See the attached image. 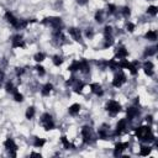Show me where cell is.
Segmentation results:
<instances>
[{
	"label": "cell",
	"instance_id": "6da1fadb",
	"mask_svg": "<svg viewBox=\"0 0 158 158\" xmlns=\"http://www.w3.org/2000/svg\"><path fill=\"white\" fill-rule=\"evenodd\" d=\"M136 136L137 138L144 142H152L155 141V135L152 134L151 127L149 126H140L138 128H136Z\"/></svg>",
	"mask_w": 158,
	"mask_h": 158
},
{
	"label": "cell",
	"instance_id": "7a4b0ae2",
	"mask_svg": "<svg viewBox=\"0 0 158 158\" xmlns=\"http://www.w3.org/2000/svg\"><path fill=\"white\" fill-rule=\"evenodd\" d=\"M42 24L45 25H49L51 27H53L55 30H61L62 27V19L61 18H56V16H49L42 20Z\"/></svg>",
	"mask_w": 158,
	"mask_h": 158
},
{
	"label": "cell",
	"instance_id": "3957f363",
	"mask_svg": "<svg viewBox=\"0 0 158 158\" xmlns=\"http://www.w3.org/2000/svg\"><path fill=\"white\" fill-rule=\"evenodd\" d=\"M41 125L43 126V128L46 131L53 130L55 128V122L52 120V116L49 114H43L42 117H41Z\"/></svg>",
	"mask_w": 158,
	"mask_h": 158
},
{
	"label": "cell",
	"instance_id": "277c9868",
	"mask_svg": "<svg viewBox=\"0 0 158 158\" xmlns=\"http://www.w3.org/2000/svg\"><path fill=\"white\" fill-rule=\"evenodd\" d=\"M106 110L109 111V114L111 116H115L116 114H119L120 111H121V105L115 100H110L106 104Z\"/></svg>",
	"mask_w": 158,
	"mask_h": 158
},
{
	"label": "cell",
	"instance_id": "5b68a950",
	"mask_svg": "<svg viewBox=\"0 0 158 158\" xmlns=\"http://www.w3.org/2000/svg\"><path fill=\"white\" fill-rule=\"evenodd\" d=\"M125 83H126V76L124 74L122 70H119L114 77L113 85L115 86V88H120V86H121L122 84H125Z\"/></svg>",
	"mask_w": 158,
	"mask_h": 158
},
{
	"label": "cell",
	"instance_id": "8992f818",
	"mask_svg": "<svg viewBox=\"0 0 158 158\" xmlns=\"http://www.w3.org/2000/svg\"><path fill=\"white\" fill-rule=\"evenodd\" d=\"M82 136H83V141H84V143H91V141H93V131H91V128L89 126H84L82 128Z\"/></svg>",
	"mask_w": 158,
	"mask_h": 158
},
{
	"label": "cell",
	"instance_id": "52a82bcc",
	"mask_svg": "<svg viewBox=\"0 0 158 158\" xmlns=\"http://www.w3.org/2000/svg\"><path fill=\"white\" fill-rule=\"evenodd\" d=\"M4 146H5V148L9 151L10 156L12 157H16V149H18V146H16L15 141L12 138H7L5 142H4Z\"/></svg>",
	"mask_w": 158,
	"mask_h": 158
},
{
	"label": "cell",
	"instance_id": "ba28073f",
	"mask_svg": "<svg viewBox=\"0 0 158 158\" xmlns=\"http://www.w3.org/2000/svg\"><path fill=\"white\" fill-rule=\"evenodd\" d=\"M119 67L120 68H126V69H128L131 72V74H134V76H136L137 74V68L135 67L132 63H130L127 59H121V62L119 63Z\"/></svg>",
	"mask_w": 158,
	"mask_h": 158
},
{
	"label": "cell",
	"instance_id": "9c48e42d",
	"mask_svg": "<svg viewBox=\"0 0 158 158\" xmlns=\"http://www.w3.org/2000/svg\"><path fill=\"white\" fill-rule=\"evenodd\" d=\"M52 38L55 41V43H57V45H62L64 42V36L61 30H55V32L52 34Z\"/></svg>",
	"mask_w": 158,
	"mask_h": 158
},
{
	"label": "cell",
	"instance_id": "30bf717a",
	"mask_svg": "<svg viewBox=\"0 0 158 158\" xmlns=\"http://www.w3.org/2000/svg\"><path fill=\"white\" fill-rule=\"evenodd\" d=\"M69 35L73 37L74 41H77V42H82V34H80V30H78L76 27H69Z\"/></svg>",
	"mask_w": 158,
	"mask_h": 158
},
{
	"label": "cell",
	"instance_id": "8fae6325",
	"mask_svg": "<svg viewBox=\"0 0 158 158\" xmlns=\"http://www.w3.org/2000/svg\"><path fill=\"white\" fill-rule=\"evenodd\" d=\"M24 47H25V42L22 37L20 35L14 36V38H12V48H24Z\"/></svg>",
	"mask_w": 158,
	"mask_h": 158
},
{
	"label": "cell",
	"instance_id": "7c38bea8",
	"mask_svg": "<svg viewBox=\"0 0 158 158\" xmlns=\"http://www.w3.org/2000/svg\"><path fill=\"white\" fill-rule=\"evenodd\" d=\"M128 147V143L127 142H119V143H116L115 144V152H114V155L117 157V156H121V153H122V151H125Z\"/></svg>",
	"mask_w": 158,
	"mask_h": 158
},
{
	"label": "cell",
	"instance_id": "4fadbf2b",
	"mask_svg": "<svg viewBox=\"0 0 158 158\" xmlns=\"http://www.w3.org/2000/svg\"><path fill=\"white\" fill-rule=\"evenodd\" d=\"M5 18H6V20H7V22H9L10 25H12V26H14L15 28L19 27V21H20V20L16 19L10 11H7L6 14H5Z\"/></svg>",
	"mask_w": 158,
	"mask_h": 158
},
{
	"label": "cell",
	"instance_id": "5bb4252c",
	"mask_svg": "<svg viewBox=\"0 0 158 158\" xmlns=\"http://www.w3.org/2000/svg\"><path fill=\"white\" fill-rule=\"evenodd\" d=\"M143 70L148 77H152L153 74H155V72H153V63L151 61H147L143 63Z\"/></svg>",
	"mask_w": 158,
	"mask_h": 158
},
{
	"label": "cell",
	"instance_id": "9a60e30c",
	"mask_svg": "<svg viewBox=\"0 0 158 158\" xmlns=\"http://www.w3.org/2000/svg\"><path fill=\"white\" fill-rule=\"evenodd\" d=\"M79 70L83 73V74H88L89 70H90V67H89V63L86 59H82L79 62Z\"/></svg>",
	"mask_w": 158,
	"mask_h": 158
},
{
	"label": "cell",
	"instance_id": "2e32d148",
	"mask_svg": "<svg viewBox=\"0 0 158 158\" xmlns=\"http://www.w3.org/2000/svg\"><path fill=\"white\" fill-rule=\"evenodd\" d=\"M90 89L95 95H100L101 97V95L104 94L103 88H101V85L99 84V83H93V84H90Z\"/></svg>",
	"mask_w": 158,
	"mask_h": 158
},
{
	"label": "cell",
	"instance_id": "e0dca14e",
	"mask_svg": "<svg viewBox=\"0 0 158 158\" xmlns=\"http://www.w3.org/2000/svg\"><path fill=\"white\" fill-rule=\"evenodd\" d=\"M128 55L127 49L124 47V46H120V47H117V49H116V57L120 58V59H124V58H126Z\"/></svg>",
	"mask_w": 158,
	"mask_h": 158
},
{
	"label": "cell",
	"instance_id": "ac0fdd59",
	"mask_svg": "<svg viewBox=\"0 0 158 158\" xmlns=\"http://www.w3.org/2000/svg\"><path fill=\"white\" fill-rule=\"evenodd\" d=\"M125 128H126V120L122 119L120 120V121L117 122V125H116V135H121L122 132L125 131Z\"/></svg>",
	"mask_w": 158,
	"mask_h": 158
},
{
	"label": "cell",
	"instance_id": "d6986e66",
	"mask_svg": "<svg viewBox=\"0 0 158 158\" xmlns=\"http://www.w3.org/2000/svg\"><path fill=\"white\" fill-rule=\"evenodd\" d=\"M99 137H100L101 140H107V138H109V130H107L106 125H104L100 130H99Z\"/></svg>",
	"mask_w": 158,
	"mask_h": 158
},
{
	"label": "cell",
	"instance_id": "ffe728a7",
	"mask_svg": "<svg viewBox=\"0 0 158 158\" xmlns=\"http://www.w3.org/2000/svg\"><path fill=\"white\" fill-rule=\"evenodd\" d=\"M79 111H80V105H79V104H73V105H70L69 109H68V113L72 116L78 115Z\"/></svg>",
	"mask_w": 158,
	"mask_h": 158
},
{
	"label": "cell",
	"instance_id": "44dd1931",
	"mask_svg": "<svg viewBox=\"0 0 158 158\" xmlns=\"http://www.w3.org/2000/svg\"><path fill=\"white\" fill-rule=\"evenodd\" d=\"M137 115H138V109H136V107L127 109V119L128 120H134Z\"/></svg>",
	"mask_w": 158,
	"mask_h": 158
},
{
	"label": "cell",
	"instance_id": "7402d4cb",
	"mask_svg": "<svg viewBox=\"0 0 158 158\" xmlns=\"http://www.w3.org/2000/svg\"><path fill=\"white\" fill-rule=\"evenodd\" d=\"M61 141H62V143H63V146H64L65 149H72V148H74V146L67 140V137H65V136H62V137H61Z\"/></svg>",
	"mask_w": 158,
	"mask_h": 158
},
{
	"label": "cell",
	"instance_id": "603a6c76",
	"mask_svg": "<svg viewBox=\"0 0 158 158\" xmlns=\"http://www.w3.org/2000/svg\"><path fill=\"white\" fill-rule=\"evenodd\" d=\"M52 89H53V85L48 83V84H46V85L43 86V89H42V91H41V93H42L43 97H47V95H49V93L52 91Z\"/></svg>",
	"mask_w": 158,
	"mask_h": 158
},
{
	"label": "cell",
	"instance_id": "cb8c5ba5",
	"mask_svg": "<svg viewBox=\"0 0 158 158\" xmlns=\"http://www.w3.org/2000/svg\"><path fill=\"white\" fill-rule=\"evenodd\" d=\"M114 45V38L113 36H105V42H104V48H107V47H111Z\"/></svg>",
	"mask_w": 158,
	"mask_h": 158
},
{
	"label": "cell",
	"instance_id": "d4e9b609",
	"mask_svg": "<svg viewBox=\"0 0 158 158\" xmlns=\"http://www.w3.org/2000/svg\"><path fill=\"white\" fill-rule=\"evenodd\" d=\"M84 86H85V84H84L83 82H78V80H76V85H74V91H76V93H79V94H80Z\"/></svg>",
	"mask_w": 158,
	"mask_h": 158
},
{
	"label": "cell",
	"instance_id": "484cf974",
	"mask_svg": "<svg viewBox=\"0 0 158 158\" xmlns=\"http://www.w3.org/2000/svg\"><path fill=\"white\" fill-rule=\"evenodd\" d=\"M151 147H148V146H141V149H140V155L141 156H143V157H146L148 156L149 153H151Z\"/></svg>",
	"mask_w": 158,
	"mask_h": 158
},
{
	"label": "cell",
	"instance_id": "4316f807",
	"mask_svg": "<svg viewBox=\"0 0 158 158\" xmlns=\"http://www.w3.org/2000/svg\"><path fill=\"white\" fill-rule=\"evenodd\" d=\"M157 12H158V7H157V6H155V5L148 6V9H147V14H148V15H151V16H156V15H157Z\"/></svg>",
	"mask_w": 158,
	"mask_h": 158
},
{
	"label": "cell",
	"instance_id": "83f0119b",
	"mask_svg": "<svg viewBox=\"0 0 158 158\" xmlns=\"http://www.w3.org/2000/svg\"><path fill=\"white\" fill-rule=\"evenodd\" d=\"M68 70H69V72H77V70H79V62L78 61H73V63L68 67Z\"/></svg>",
	"mask_w": 158,
	"mask_h": 158
},
{
	"label": "cell",
	"instance_id": "f1b7e54d",
	"mask_svg": "<svg viewBox=\"0 0 158 158\" xmlns=\"http://www.w3.org/2000/svg\"><path fill=\"white\" fill-rule=\"evenodd\" d=\"M144 37H146L147 40H151V41H155L157 40V34H156V31H148L146 35H144Z\"/></svg>",
	"mask_w": 158,
	"mask_h": 158
},
{
	"label": "cell",
	"instance_id": "f546056e",
	"mask_svg": "<svg viewBox=\"0 0 158 158\" xmlns=\"http://www.w3.org/2000/svg\"><path fill=\"white\" fill-rule=\"evenodd\" d=\"M35 116V107L34 106H30L27 109V111H26V119H28V120H31L32 117Z\"/></svg>",
	"mask_w": 158,
	"mask_h": 158
},
{
	"label": "cell",
	"instance_id": "4dcf8cb0",
	"mask_svg": "<svg viewBox=\"0 0 158 158\" xmlns=\"http://www.w3.org/2000/svg\"><path fill=\"white\" fill-rule=\"evenodd\" d=\"M45 143H46V141H45L43 138H38V137H35V141H34V146H35V147H42Z\"/></svg>",
	"mask_w": 158,
	"mask_h": 158
},
{
	"label": "cell",
	"instance_id": "1f68e13d",
	"mask_svg": "<svg viewBox=\"0 0 158 158\" xmlns=\"http://www.w3.org/2000/svg\"><path fill=\"white\" fill-rule=\"evenodd\" d=\"M107 65H109V68L113 69V70H115V69L119 68V63L116 62V59H110L109 62H107Z\"/></svg>",
	"mask_w": 158,
	"mask_h": 158
},
{
	"label": "cell",
	"instance_id": "d6a6232c",
	"mask_svg": "<svg viewBox=\"0 0 158 158\" xmlns=\"http://www.w3.org/2000/svg\"><path fill=\"white\" fill-rule=\"evenodd\" d=\"M53 64H55V65H57V67H58V65H61L62 63H63V58H62L61 56H53Z\"/></svg>",
	"mask_w": 158,
	"mask_h": 158
},
{
	"label": "cell",
	"instance_id": "836d02e7",
	"mask_svg": "<svg viewBox=\"0 0 158 158\" xmlns=\"http://www.w3.org/2000/svg\"><path fill=\"white\" fill-rule=\"evenodd\" d=\"M95 20L98 22H103L104 21V11L103 10H99L97 14H95Z\"/></svg>",
	"mask_w": 158,
	"mask_h": 158
},
{
	"label": "cell",
	"instance_id": "e575fe53",
	"mask_svg": "<svg viewBox=\"0 0 158 158\" xmlns=\"http://www.w3.org/2000/svg\"><path fill=\"white\" fill-rule=\"evenodd\" d=\"M45 58H46L45 53L40 52V53H36V55H35V57H34V59H35L36 62H42V61H45Z\"/></svg>",
	"mask_w": 158,
	"mask_h": 158
},
{
	"label": "cell",
	"instance_id": "d590c367",
	"mask_svg": "<svg viewBox=\"0 0 158 158\" xmlns=\"http://www.w3.org/2000/svg\"><path fill=\"white\" fill-rule=\"evenodd\" d=\"M156 52H157V49L156 47H149L146 49V52H144V56H153V55H156Z\"/></svg>",
	"mask_w": 158,
	"mask_h": 158
},
{
	"label": "cell",
	"instance_id": "8d00e7d4",
	"mask_svg": "<svg viewBox=\"0 0 158 158\" xmlns=\"http://www.w3.org/2000/svg\"><path fill=\"white\" fill-rule=\"evenodd\" d=\"M12 94H14V99H15L16 101H22V100H24V97H22V94H20L18 90H15Z\"/></svg>",
	"mask_w": 158,
	"mask_h": 158
},
{
	"label": "cell",
	"instance_id": "74e56055",
	"mask_svg": "<svg viewBox=\"0 0 158 158\" xmlns=\"http://www.w3.org/2000/svg\"><path fill=\"white\" fill-rule=\"evenodd\" d=\"M5 89H6V91L7 93H14V91L16 90V88L14 85H12V83H6V86H5Z\"/></svg>",
	"mask_w": 158,
	"mask_h": 158
},
{
	"label": "cell",
	"instance_id": "f35d334b",
	"mask_svg": "<svg viewBox=\"0 0 158 158\" xmlns=\"http://www.w3.org/2000/svg\"><path fill=\"white\" fill-rule=\"evenodd\" d=\"M111 34H113V27H111V26H105V28H104V35L110 36Z\"/></svg>",
	"mask_w": 158,
	"mask_h": 158
},
{
	"label": "cell",
	"instance_id": "ab89813d",
	"mask_svg": "<svg viewBox=\"0 0 158 158\" xmlns=\"http://www.w3.org/2000/svg\"><path fill=\"white\" fill-rule=\"evenodd\" d=\"M36 70H37V73L40 74V76H45V68L42 67V65H36V68H35Z\"/></svg>",
	"mask_w": 158,
	"mask_h": 158
},
{
	"label": "cell",
	"instance_id": "60d3db41",
	"mask_svg": "<svg viewBox=\"0 0 158 158\" xmlns=\"http://www.w3.org/2000/svg\"><path fill=\"white\" fill-rule=\"evenodd\" d=\"M131 14V11H130V7H127V6H125L124 9H122V15L125 16V18H128Z\"/></svg>",
	"mask_w": 158,
	"mask_h": 158
},
{
	"label": "cell",
	"instance_id": "b9f144b4",
	"mask_svg": "<svg viewBox=\"0 0 158 158\" xmlns=\"http://www.w3.org/2000/svg\"><path fill=\"white\" fill-rule=\"evenodd\" d=\"M107 9H109V12H110V14H114V12L116 11V6H115V5H113V4H109Z\"/></svg>",
	"mask_w": 158,
	"mask_h": 158
},
{
	"label": "cell",
	"instance_id": "7bdbcfd3",
	"mask_svg": "<svg viewBox=\"0 0 158 158\" xmlns=\"http://www.w3.org/2000/svg\"><path fill=\"white\" fill-rule=\"evenodd\" d=\"M76 80H77L76 77H70L69 80H67V85H73L74 83H76Z\"/></svg>",
	"mask_w": 158,
	"mask_h": 158
},
{
	"label": "cell",
	"instance_id": "ee69618b",
	"mask_svg": "<svg viewBox=\"0 0 158 158\" xmlns=\"http://www.w3.org/2000/svg\"><path fill=\"white\" fill-rule=\"evenodd\" d=\"M134 30H135V25L131 24V22H128V24H127V31L134 32Z\"/></svg>",
	"mask_w": 158,
	"mask_h": 158
},
{
	"label": "cell",
	"instance_id": "f6af8a7d",
	"mask_svg": "<svg viewBox=\"0 0 158 158\" xmlns=\"http://www.w3.org/2000/svg\"><path fill=\"white\" fill-rule=\"evenodd\" d=\"M76 1L79 4V5H86V4H88V1H89V0H76Z\"/></svg>",
	"mask_w": 158,
	"mask_h": 158
},
{
	"label": "cell",
	"instance_id": "bcb514c9",
	"mask_svg": "<svg viewBox=\"0 0 158 158\" xmlns=\"http://www.w3.org/2000/svg\"><path fill=\"white\" fill-rule=\"evenodd\" d=\"M24 72H25V70L22 68H16V74H18V76H21Z\"/></svg>",
	"mask_w": 158,
	"mask_h": 158
},
{
	"label": "cell",
	"instance_id": "7dc6e473",
	"mask_svg": "<svg viewBox=\"0 0 158 158\" xmlns=\"http://www.w3.org/2000/svg\"><path fill=\"white\" fill-rule=\"evenodd\" d=\"M4 77H5V74H4V72H3L1 69H0V84H1V82H3Z\"/></svg>",
	"mask_w": 158,
	"mask_h": 158
},
{
	"label": "cell",
	"instance_id": "c3c4849f",
	"mask_svg": "<svg viewBox=\"0 0 158 158\" xmlns=\"http://www.w3.org/2000/svg\"><path fill=\"white\" fill-rule=\"evenodd\" d=\"M86 36H88V37H93V31H91V28H88V31H86Z\"/></svg>",
	"mask_w": 158,
	"mask_h": 158
},
{
	"label": "cell",
	"instance_id": "681fc988",
	"mask_svg": "<svg viewBox=\"0 0 158 158\" xmlns=\"http://www.w3.org/2000/svg\"><path fill=\"white\" fill-rule=\"evenodd\" d=\"M31 157H41L40 153H35V152H32L31 153Z\"/></svg>",
	"mask_w": 158,
	"mask_h": 158
},
{
	"label": "cell",
	"instance_id": "f907efd6",
	"mask_svg": "<svg viewBox=\"0 0 158 158\" xmlns=\"http://www.w3.org/2000/svg\"><path fill=\"white\" fill-rule=\"evenodd\" d=\"M147 122H149V124H152V116H147Z\"/></svg>",
	"mask_w": 158,
	"mask_h": 158
}]
</instances>
